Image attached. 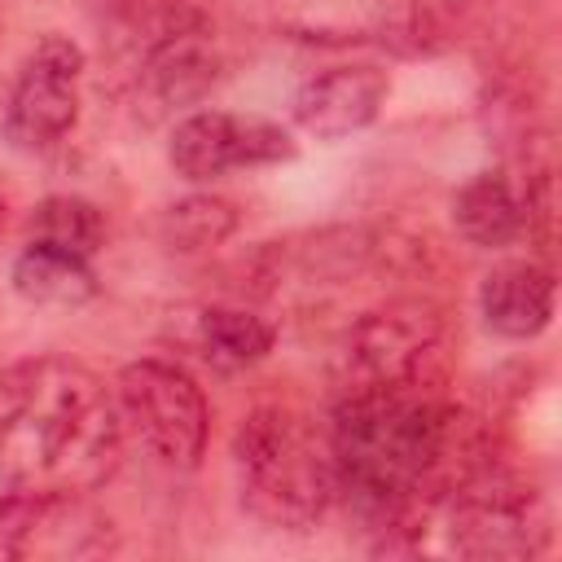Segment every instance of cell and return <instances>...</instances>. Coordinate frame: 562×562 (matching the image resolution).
I'll return each instance as SVG.
<instances>
[{
	"label": "cell",
	"mask_w": 562,
	"mask_h": 562,
	"mask_svg": "<svg viewBox=\"0 0 562 562\" xmlns=\"http://www.w3.org/2000/svg\"><path fill=\"white\" fill-rule=\"evenodd\" d=\"M220 79L215 31L180 9L167 13L145 40V83L162 105H198Z\"/></svg>",
	"instance_id": "cell-10"
},
{
	"label": "cell",
	"mask_w": 562,
	"mask_h": 562,
	"mask_svg": "<svg viewBox=\"0 0 562 562\" xmlns=\"http://www.w3.org/2000/svg\"><path fill=\"white\" fill-rule=\"evenodd\" d=\"M241 509L268 531H312L334 505L329 439L285 404H259L228 443Z\"/></svg>",
	"instance_id": "cell-2"
},
{
	"label": "cell",
	"mask_w": 562,
	"mask_h": 562,
	"mask_svg": "<svg viewBox=\"0 0 562 562\" xmlns=\"http://www.w3.org/2000/svg\"><path fill=\"white\" fill-rule=\"evenodd\" d=\"M26 241H48L97 259V250L105 246V215L79 193H53L26 215Z\"/></svg>",
	"instance_id": "cell-15"
},
{
	"label": "cell",
	"mask_w": 562,
	"mask_h": 562,
	"mask_svg": "<svg viewBox=\"0 0 562 562\" xmlns=\"http://www.w3.org/2000/svg\"><path fill=\"white\" fill-rule=\"evenodd\" d=\"M9 281L35 307H83L97 294L92 259L48 246V241H22V250L9 268Z\"/></svg>",
	"instance_id": "cell-13"
},
{
	"label": "cell",
	"mask_w": 562,
	"mask_h": 562,
	"mask_svg": "<svg viewBox=\"0 0 562 562\" xmlns=\"http://www.w3.org/2000/svg\"><path fill=\"white\" fill-rule=\"evenodd\" d=\"M114 404L123 417V435H132L158 465L198 470L211 435V408L184 364L162 356L123 364L114 382Z\"/></svg>",
	"instance_id": "cell-5"
},
{
	"label": "cell",
	"mask_w": 562,
	"mask_h": 562,
	"mask_svg": "<svg viewBox=\"0 0 562 562\" xmlns=\"http://www.w3.org/2000/svg\"><path fill=\"white\" fill-rule=\"evenodd\" d=\"M114 386L70 356L0 373V496H92L123 461Z\"/></svg>",
	"instance_id": "cell-1"
},
{
	"label": "cell",
	"mask_w": 562,
	"mask_h": 562,
	"mask_svg": "<svg viewBox=\"0 0 562 562\" xmlns=\"http://www.w3.org/2000/svg\"><path fill=\"white\" fill-rule=\"evenodd\" d=\"M391 97V75L373 61H338L303 79L294 92V123L307 136L334 140L369 127Z\"/></svg>",
	"instance_id": "cell-9"
},
{
	"label": "cell",
	"mask_w": 562,
	"mask_h": 562,
	"mask_svg": "<svg viewBox=\"0 0 562 562\" xmlns=\"http://www.w3.org/2000/svg\"><path fill=\"white\" fill-rule=\"evenodd\" d=\"M448 369H452L448 321L439 307L422 299H395L360 312L334 351L338 395L443 391Z\"/></svg>",
	"instance_id": "cell-3"
},
{
	"label": "cell",
	"mask_w": 562,
	"mask_h": 562,
	"mask_svg": "<svg viewBox=\"0 0 562 562\" xmlns=\"http://www.w3.org/2000/svg\"><path fill=\"white\" fill-rule=\"evenodd\" d=\"M79 88H83V48L66 35H44L26 53L9 88L4 140L26 154L66 140L79 123Z\"/></svg>",
	"instance_id": "cell-6"
},
{
	"label": "cell",
	"mask_w": 562,
	"mask_h": 562,
	"mask_svg": "<svg viewBox=\"0 0 562 562\" xmlns=\"http://www.w3.org/2000/svg\"><path fill=\"white\" fill-rule=\"evenodd\" d=\"M378 44L391 48V53H404V57H422V53H439L452 44V22L439 4H404L395 9L382 26H378Z\"/></svg>",
	"instance_id": "cell-17"
},
{
	"label": "cell",
	"mask_w": 562,
	"mask_h": 562,
	"mask_svg": "<svg viewBox=\"0 0 562 562\" xmlns=\"http://www.w3.org/2000/svg\"><path fill=\"white\" fill-rule=\"evenodd\" d=\"M0 224H4V202H0Z\"/></svg>",
	"instance_id": "cell-19"
},
{
	"label": "cell",
	"mask_w": 562,
	"mask_h": 562,
	"mask_svg": "<svg viewBox=\"0 0 562 562\" xmlns=\"http://www.w3.org/2000/svg\"><path fill=\"white\" fill-rule=\"evenodd\" d=\"M114 549V522L92 496H22L4 514L0 558H97Z\"/></svg>",
	"instance_id": "cell-8"
},
{
	"label": "cell",
	"mask_w": 562,
	"mask_h": 562,
	"mask_svg": "<svg viewBox=\"0 0 562 562\" xmlns=\"http://www.w3.org/2000/svg\"><path fill=\"white\" fill-rule=\"evenodd\" d=\"M430 527L443 531V544L457 558H483V562L536 558L549 549L553 536L540 492L501 461L474 470L452 492H443Z\"/></svg>",
	"instance_id": "cell-4"
},
{
	"label": "cell",
	"mask_w": 562,
	"mask_h": 562,
	"mask_svg": "<svg viewBox=\"0 0 562 562\" xmlns=\"http://www.w3.org/2000/svg\"><path fill=\"white\" fill-rule=\"evenodd\" d=\"M299 154V140L259 114H233V110H193L171 127L167 162L176 176L193 184H211L233 171L250 167H277Z\"/></svg>",
	"instance_id": "cell-7"
},
{
	"label": "cell",
	"mask_w": 562,
	"mask_h": 562,
	"mask_svg": "<svg viewBox=\"0 0 562 562\" xmlns=\"http://www.w3.org/2000/svg\"><path fill=\"white\" fill-rule=\"evenodd\" d=\"M9 505H13V501H9V496H0V544H4V514H9Z\"/></svg>",
	"instance_id": "cell-18"
},
{
	"label": "cell",
	"mask_w": 562,
	"mask_h": 562,
	"mask_svg": "<svg viewBox=\"0 0 562 562\" xmlns=\"http://www.w3.org/2000/svg\"><path fill=\"white\" fill-rule=\"evenodd\" d=\"M241 215L228 198L220 193H189L180 202H171L158 220V237L171 246V250H215L220 241H228L237 233Z\"/></svg>",
	"instance_id": "cell-16"
},
{
	"label": "cell",
	"mask_w": 562,
	"mask_h": 562,
	"mask_svg": "<svg viewBox=\"0 0 562 562\" xmlns=\"http://www.w3.org/2000/svg\"><path fill=\"white\" fill-rule=\"evenodd\" d=\"M540 176V171H536ZM536 176H514L505 167L470 176L452 198L457 233L479 250H505L531 233Z\"/></svg>",
	"instance_id": "cell-11"
},
{
	"label": "cell",
	"mask_w": 562,
	"mask_h": 562,
	"mask_svg": "<svg viewBox=\"0 0 562 562\" xmlns=\"http://www.w3.org/2000/svg\"><path fill=\"white\" fill-rule=\"evenodd\" d=\"M193 347L206 364H215L224 373H237V369H250V364L272 356L277 325L268 316L250 312V307L211 303L193 316Z\"/></svg>",
	"instance_id": "cell-14"
},
{
	"label": "cell",
	"mask_w": 562,
	"mask_h": 562,
	"mask_svg": "<svg viewBox=\"0 0 562 562\" xmlns=\"http://www.w3.org/2000/svg\"><path fill=\"white\" fill-rule=\"evenodd\" d=\"M558 307V277L549 259H509L479 285V316L492 334L527 342L549 329Z\"/></svg>",
	"instance_id": "cell-12"
}]
</instances>
